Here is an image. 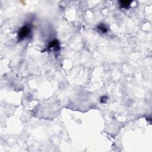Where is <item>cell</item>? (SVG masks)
<instances>
[{"label":"cell","mask_w":152,"mask_h":152,"mask_svg":"<svg viewBox=\"0 0 152 152\" xmlns=\"http://www.w3.org/2000/svg\"><path fill=\"white\" fill-rule=\"evenodd\" d=\"M31 30V27L30 25L26 24L25 26H23L20 29L18 32V39L19 41L22 40L28 36Z\"/></svg>","instance_id":"6da1fadb"},{"label":"cell","mask_w":152,"mask_h":152,"mask_svg":"<svg viewBox=\"0 0 152 152\" xmlns=\"http://www.w3.org/2000/svg\"><path fill=\"white\" fill-rule=\"evenodd\" d=\"M120 6L122 8H128L131 5V1H121L119 2Z\"/></svg>","instance_id":"3957f363"},{"label":"cell","mask_w":152,"mask_h":152,"mask_svg":"<svg viewBox=\"0 0 152 152\" xmlns=\"http://www.w3.org/2000/svg\"><path fill=\"white\" fill-rule=\"evenodd\" d=\"M98 29L101 30L103 33H106L108 32V29L106 27V26L103 24H100L98 27Z\"/></svg>","instance_id":"277c9868"},{"label":"cell","mask_w":152,"mask_h":152,"mask_svg":"<svg viewBox=\"0 0 152 152\" xmlns=\"http://www.w3.org/2000/svg\"><path fill=\"white\" fill-rule=\"evenodd\" d=\"M106 99H107V97L106 96H105V97L103 96L102 98V99H101V102H106Z\"/></svg>","instance_id":"5b68a950"},{"label":"cell","mask_w":152,"mask_h":152,"mask_svg":"<svg viewBox=\"0 0 152 152\" xmlns=\"http://www.w3.org/2000/svg\"><path fill=\"white\" fill-rule=\"evenodd\" d=\"M59 45H60V43H59L58 41L57 40H54L50 43L48 49H55L57 50L58 48H60Z\"/></svg>","instance_id":"7a4b0ae2"}]
</instances>
